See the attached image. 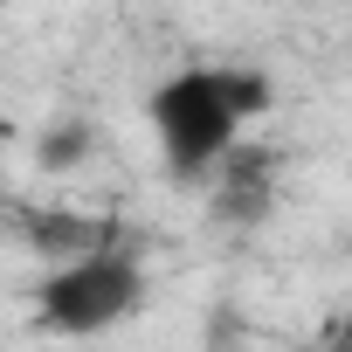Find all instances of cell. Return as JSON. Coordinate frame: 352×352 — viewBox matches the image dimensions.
<instances>
[{"instance_id":"1","label":"cell","mask_w":352,"mask_h":352,"mask_svg":"<svg viewBox=\"0 0 352 352\" xmlns=\"http://www.w3.org/2000/svg\"><path fill=\"white\" fill-rule=\"evenodd\" d=\"M276 104V83L249 63H187L145 97V124L159 138V159L180 187L208 180L242 145V124H256Z\"/></svg>"},{"instance_id":"2","label":"cell","mask_w":352,"mask_h":352,"mask_svg":"<svg viewBox=\"0 0 352 352\" xmlns=\"http://www.w3.org/2000/svg\"><path fill=\"white\" fill-rule=\"evenodd\" d=\"M145 304V270L131 249H104L83 263H63L35 283V324L56 338H97L111 324H124Z\"/></svg>"},{"instance_id":"3","label":"cell","mask_w":352,"mask_h":352,"mask_svg":"<svg viewBox=\"0 0 352 352\" xmlns=\"http://www.w3.org/2000/svg\"><path fill=\"white\" fill-rule=\"evenodd\" d=\"M276 208V152L263 145H235L228 166L214 173V221L228 228H256Z\"/></svg>"},{"instance_id":"4","label":"cell","mask_w":352,"mask_h":352,"mask_svg":"<svg viewBox=\"0 0 352 352\" xmlns=\"http://www.w3.org/2000/svg\"><path fill=\"white\" fill-rule=\"evenodd\" d=\"M21 242L49 270H63V263H83V256L118 249V228L97 221V214H76V208H42V214H21Z\"/></svg>"},{"instance_id":"5","label":"cell","mask_w":352,"mask_h":352,"mask_svg":"<svg viewBox=\"0 0 352 352\" xmlns=\"http://www.w3.org/2000/svg\"><path fill=\"white\" fill-rule=\"evenodd\" d=\"M90 152H97V124H90V118H56V124L35 138V166H42V173H76Z\"/></svg>"},{"instance_id":"6","label":"cell","mask_w":352,"mask_h":352,"mask_svg":"<svg viewBox=\"0 0 352 352\" xmlns=\"http://www.w3.org/2000/svg\"><path fill=\"white\" fill-rule=\"evenodd\" d=\"M201 352H249V318L242 311H208V338H201Z\"/></svg>"}]
</instances>
